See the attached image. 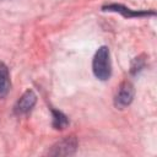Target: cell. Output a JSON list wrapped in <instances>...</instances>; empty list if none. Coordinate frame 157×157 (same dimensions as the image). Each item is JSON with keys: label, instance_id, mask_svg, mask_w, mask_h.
Returning a JSON list of instances; mask_svg holds the SVG:
<instances>
[{"label": "cell", "instance_id": "1", "mask_svg": "<svg viewBox=\"0 0 157 157\" xmlns=\"http://www.w3.org/2000/svg\"><path fill=\"white\" fill-rule=\"evenodd\" d=\"M92 71L96 78L101 81L109 80L112 75V60L109 48L102 45L97 49L92 59Z\"/></svg>", "mask_w": 157, "mask_h": 157}, {"label": "cell", "instance_id": "2", "mask_svg": "<svg viewBox=\"0 0 157 157\" xmlns=\"http://www.w3.org/2000/svg\"><path fill=\"white\" fill-rule=\"evenodd\" d=\"M134 96H135L134 85L130 81H123L119 85V87L117 90V93H115V97H114L115 108H118V109L126 108L128 105L131 104V102L134 99Z\"/></svg>", "mask_w": 157, "mask_h": 157}, {"label": "cell", "instance_id": "3", "mask_svg": "<svg viewBox=\"0 0 157 157\" xmlns=\"http://www.w3.org/2000/svg\"><path fill=\"white\" fill-rule=\"evenodd\" d=\"M77 139L71 135L55 142L48 151L49 156H71L77 150Z\"/></svg>", "mask_w": 157, "mask_h": 157}, {"label": "cell", "instance_id": "4", "mask_svg": "<svg viewBox=\"0 0 157 157\" xmlns=\"http://www.w3.org/2000/svg\"><path fill=\"white\" fill-rule=\"evenodd\" d=\"M103 11H110V12H118L124 17L132 18V17H145V16H153L155 11H148V10H132L130 7H126L125 5L121 4H107L102 6Z\"/></svg>", "mask_w": 157, "mask_h": 157}, {"label": "cell", "instance_id": "5", "mask_svg": "<svg viewBox=\"0 0 157 157\" xmlns=\"http://www.w3.org/2000/svg\"><path fill=\"white\" fill-rule=\"evenodd\" d=\"M36 103H37V94L34 93L33 90H27L15 103L13 113L16 115H25L33 109Z\"/></svg>", "mask_w": 157, "mask_h": 157}, {"label": "cell", "instance_id": "6", "mask_svg": "<svg viewBox=\"0 0 157 157\" xmlns=\"http://www.w3.org/2000/svg\"><path fill=\"white\" fill-rule=\"evenodd\" d=\"M11 88V81H10V72L9 67L0 61V99L5 98Z\"/></svg>", "mask_w": 157, "mask_h": 157}, {"label": "cell", "instance_id": "7", "mask_svg": "<svg viewBox=\"0 0 157 157\" xmlns=\"http://www.w3.org/2000/svg\"><path fill=\"white\" fill-rule=\"evenodd\" d=\"M52 112V125L56 130H63L69 125V118L60 110H56L54 108L50 109Z\"/></svg>", "mask_w": 157, "mask_h": 157}, {"label": "cell", "instance_id": "8", "mask_svg": "<svg viewBox=\"0 0 157 157\" xmlns=\"http://www.w3.org/2000/svg\"><path fill=\"white\" fill-rule=\"evenodd\" d=\"M146 66V59L145 55H139L136 56L132 61H131V67H130V72L131 75H137L140 71H142Z\"/></svg>", "mask_w": 157, "mask_h": 157}]
</instances>
